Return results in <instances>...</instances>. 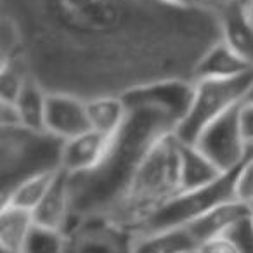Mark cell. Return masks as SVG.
Masks as SVG:
<instances>
[{
  "mask_svg": "<svg viewBox=\"0 0 253 253\" xmlns=\"http://www.w3.org/2000/svg\"><path fill=\"white\" fill-rule=\"evenodd\" d=\"M241 167L236 170H231V172H225L224 175L218 177L210 186H205L196 191H189V193H179L158 213L153 215L144 224V227L139 232H135V234L182 227V225H187L194 218L201 217L203 213L220 207V205L229 203V201H239L236 186H238V175Z\"/></svg>",
  "mask_w": 253,
  "mask_h": 253,
  "instance_id": "obj_6",
  "label": "cell"
},
{
  "mask_svg": "<svg viewBox=\"0 0 253 253\" xmlns=\"http://www.w3.org/2000/svg\"><path fill=\"white\" fill-rule=\"evenodd\" d=\"M64 142L47 130L0 126V200L32 177L61 170Z\"/></svg>",
  "mask_w": 253,
  "mask_h": 253,
  "instance_id": "obj_4",
  "label": "cell"
},
{
  "mask_svg": "<svg viewBox=\"0 0 253 253\" xmlns=\"http://www.w3.org/2000/svg\"><path fill=\"white\" fill-rule=\"evenodd\" d=\"M30 73L21 59L0 64V101L16 102L25 88Z\"/></svg>",
  "mask_w": 253,
  "mask_h": 253,
  "instance_id": "obj_21",
  "label": "cell"
},
{
  "mask_svg": "<svg viewBox=\"0 0 253 253\" xmlns=\"http://www.w3.org/2000/svg\"><path fill=\"white\" fill-rule=\"evenodd\" d=\"M172 4L180 5V7L187 9H205V11H210L207 5V0H169Z\"/></svg>",
  "mask_w": 253,
  "mask_h": 253,
  "instance_id": "obj_27",
  "label": "cell"
},
{
  "mask_svg": "<svg viewBox=\"0 0 253 253\" xmlns=\"http://www.w3.org/2000/svg\"><path fill=\"white\" fill-rule=\"evenodd\" d=\"M30 77L85 101L160 82H194L222 40L220 14L169 0H0Z\"/></svg>",
  "mask_w": 253,
  "mask_h": 253,
  "instance_id": "obj_1",
  "label": "cell"
},
{
  "mask_svg": "<svg viewBox=\"0 0 253 253\" xmlns=\"http://www.w3.org/2000/svg\"><path fill=\"white\" fill-rule=\"evenodd\" d=\"M248 207H250V224H252V227H253V203H250Z\"/></svg>",
  "mask_w": 253,
  "mask_h": 253,
  "instance_id": "obj_31",
  "label": "cell"
},
{
  "mask_svg": "<svg viewBox=\"0 0 253 253\" xmlns=\"http://www.w3.org/2000/svg\"><path fill=\"white\" fill-rule=\"evenodd\" d=\"M88 120H90L92 130L113 137L120 130V126L126 120L128 108L123 97L115 95H104V97H95L87 101Z\"/></svg>",
  "mask_w": 253,
  "mask_h": 253,
  "instance_id": "obj_17",
  "label": "cell"
},
{
  "mask_svg": "<svg viewBox=\"0 0 253 253\" xmlns=\"http://www.w3.org/2000/svg\"><path fill=\"white\" fill-rule=\"evenodd\" d=\"M241 7V11L245 12V16L250 19V23L253 25V0H236Z\"/></svg>",
  "mask_w": 253,
  "mask_h": 253,
  "instance_id": "obj_29",
  "label": "cell"
},
{
  "mask_svg": "<svg viewBox=\"0 0 253 253\" xmlns=\"http://www.w3.org/2000/svg\"><path fill=\"white\" fill-rule=\"evenodd\" d=\"M33 211L14 205H0V248L2 253H23L32 229Z\"/></svg>",
  "mask_w": 253,
  "mask_h": 253,
  "instance_id": "obj_14",
  "label": "cell"
},
{
  "mask_svg": "<svg viewBox=\"0 0 253 253\" xmlns=\"http://www.w3.org/2000/svg\"><path fill=\"white\" fill-rule=\"evenodd\" d=\"M45 130L70 141L92 130L87 101L71 94L49 92L45 109Z\"/></svg>",
  "mask_w": 253,
  "mask_h": 253,
  "instance_id": "obj_8",
  "label": "cell"
},
{
  "mask_svg": "<svg viewBox=\"0 0 253 253\" xmlns=\"http://www.w3.org/2000/svg\"><path fill=\"white\" fill-rule=\"evenodd\" d=\"M111 137L99 134L95 130H88L75 139L64 142L61 170L70 175L87 173L94 170L104 158Z\"/></svg>",
  "mask_w": 253,
  "mask_h": 253,
  "instance_id": "obj_9",
  "label": "cell"
},
{
  "mask_svg": "<svg viewBox=\"0 0 253 253\" xmlns=\"http://www.w3.org/2000/svg\"><path fill=\"white\" fill-rule=\"evenodd\" d=\"M239 125L246 146L253 148V104L250 102H243L239 108Z\"/></svg>",
  "mask_w": 253,
  "mask_h": 253,
  "instance_id": "obj_25",
  "label": "cell"
},
{
  "mask_svg": "<svg viewBox=\"0 0 253 253\" xmlns=\"http://www.w3.org/2000/svg\"><path fill=\"white\" fill-rule=\"evenodd\" d=\"M16 125H23L21 115H19L16 102L0 101V126H16Z\"/></svg>",
  "mask_w": 253,
  "mask_h": 253,
  "instance_id": "obj_26",
  "label": "cell"
},
{
  "mask_svg": "<svg viewBox=\"0 0 253 253\" xmlns=\"http://www.w3.org/2000/svg\"><path fill=\"white\" fill-rule=\"evenodd\" d=\"M57 172H49V173H42V175L32 177V179L25 180L23 184H19L14 191H12L9 196L2 198L0 200V205H14V207H21L25 210L33 211L42 200L45 198V194L49 193L50 186L56 180Z\"/></svg>",
  "mask_w": 253,
  "mask_h": 253,
  "instance_id": "obj_19",
  "label": "cell"
},
{
  "mask_svg": "<svg viewBox=\"0 0 253 253\" xmlns=\"http://www.w3.org/2000/svg\"><path fill=\"white\" fill-rule=\"evenodd\" d=\"M47 95H49V92L35 78L30 77L23 92L19 94L18 101H16L23 125L28 128H35V130H45Z\"/></svg>",
  "mask_w": 253,
  "mask_h": 253,
  "instance_id": "obj_18",
  "label": "cell"
},
{
  "mask_svg": "<svg viewBox=\"0 0 253 253\" xmlns=\"http://www.w3.org/2000/svg\"><path fill=\"white\" fill-rule=\"evenodd\" d=\"M239 108L241 104L211 122L194 142L224 173L239 169L253 155V148H248L243 137Z\"/></svg>",
  "mask_w": 253,
  "mask_h": 253,
  "instance_id": "obj_7",
  "label": "cell"
},
{
  "mask_svg": "<svg viewBox=\"0 0 253 253\" xmlns=\"http://www.w3.org/2000/svg\"><path fill=\"white\" fill-rule=\"evenodd\" d=\"M198 248L194 236L182 225L132 236L128 253H196Z\"/></svg>",
  "mask_w": 253,
  "mask_h": 253,
  "instance_id": "obj_12",
  "label": "cell"
},
{
  "mask_svg": "<svg viewBox=\"0 0 253 253\" xmlns=\"http://www.w3.org/2000/svg\"><path fill=\"white\" fill-rule=\"evenodd\" d=\"M253 85V70L234 78H205L194 82L191 108L175 128V137L184 144H194L201 132L224 113L243 104Z\"/></svg>",
  "mask_w": 253,
  "mask_h": 253,
  "instance_id": "obj_5",
  "label": "cell"
},
{
  "mask_svg": "<svg viewBox=\"0 0 253 253\" xmlns=\"http://www.w3.org/2000/svg\"><path fill=\"white\" fill-rule=\"evenodd\" d=\"M245 102H250V104H253V85H252V88L248 90V94H246Z\"/></svg>",
  "mask_w": 253,
  "mask_h": 253,
  "instance_id": "obj_30",
  "label": "cell"
},
{
  "mask_svg": "<svg viewBox=\"0 0 253 253\" xmlns=\"http://www.w3.org/2000/svg\"><path fill=\"white\" fill-rule=\"evenodd\" d=\"M250 70H253V66H250L224 40H220L200 61L194 82L205 78H234Z\"/></svg>",
  "mask_w": 253,
  "mask_h": 253,
  "instance_id": "obj_16",
  "label": "cell"
},
{
  "mask_svg": "<svg viewBox=\"0 0 253 253\" xmlns=\"http://www.w3.org/2000/svg\"><path fill=\"white\" fill-rule=\"evenodd\" d=\"M238 200L243 203H253V155L246 160V163L241 167L238 175Z\"/></svg>",
  "mask_w": 253,
  "mask_h": 253,
  "instance_id": "obj_22",
  "label": "cell"
},
{
  "mask_svg": "<svg viewBox=\"0 0 253 253\" xmlns=\"http://www.w3.org/2000/svg\"><path fill=\"white\" fill-rule=\"evenodd\" d=\"M179 193L180 141L172 132L153 146L120 200L99 220L134 236Z\"/></svg>",
  "mask_w": 253,
  "mask_h": 253,
  "instance_id": "obj_3",
  "label": "cell"
},
{
  "mask_svg": "<svg viewBox=\"0 0 253 253\" xmlns=\"http://www.w3.org/2000/svg\"><path fill=\"white\" fill-rule=\"evenodd\" d=\"M250 207L243 201H229L213 210L207 211L201 217L194 218L193 222L186 225L198 241V245H203L208 239L218 238V236L229 234L239 222L248 218Z\"/></svg>",
  "mask_w": 253,
  "mask_h": 253,
  "instance_id": "obj_11",
  "label": "cell"
},
{
  "mask_svg": "<svg viewBox=\"0 0 253 253\" xmlns=\"http://www.w3.org/2000/svg\"><path fill=\"white\" fill-rule=\"evenodd\" d=\"M193 95L194 82L186 80L160 82L123 95L128 115L101 163L87 173H68L73 211L68 232L80 222L102 217L120 200L153 146L175 132Z\"/></svg>",
  "mask_w": 253,
  "mask_h": 253,
  "instance_id": "obj_2",
  "label": "cell"
},
{
  "mask_svg": "<svg viewBox=\"0 0 253 253\" xmlns=\"http://www.w3.org/2000/svg\"><path fill=\"white\" fill-rule=\"evenodd\" d=\"M229 234L239 243L243 253H253V227L250 224V215L243 222H239Z\"/></svg>",
  "mask_w": 253,
  "mask_h": 253,
  "instance_id": "obj_24",
  "label": "cell"
},
{
  "mask_svg": "<svg viewBox=\"0 0 253 253\" xmlns=\"http://www.w3.org/2000/svg\"><path fill=\"white\" fill-rule=\"evenodd\" d=\"M232 2H234V0H207V5H208L210 11L218 12V14H220V12L224 11L229 4H232Z\"/></svg>",
  "mask_w": 253,
  "mask_h": 253,
  "instance_id": "obj_28",
  "label": "cell"
},
{
  "mask_svg": "<svg viewBox=\"0 0 253 253\" xmlns=\"http://www.w3.org/2000/svg\"><path fill=\"white\" fill-rule=\"evenodd\" d=\"M222 175L224 172L196 146L180 142V193L210 186Z\"/></svg>",
  "mask_w": 253,
  "mask_h": 253,
  "instance_id": "obj_13",
  "label": "cell"
},
{
  "mask_svg": "<svg viewBox=\"0 0 253 253\" xmlns=\"http://www.w3.org/2000/svg\"><path fill=\"white\" fill-rule=\"evenodd\" d=\"M220 21L222 40L250 66H253V25L236 0L220 12Z\"/></svg>",
  "mask_w": 253,
  "mask_h": 253,
  "instance_id": "obj_15",
  "label": "cell"
},
{
  "mask_svg": "<svg viewBox=\"0 0 253 253\" xmlns=\"http://www.w3.org/2000/svg\"><path fill=\"white\" fill-rule=\"evenodd\" d=\"M33 217H35V224L68 232L73 211H71L70 175L64 170H59L49 193L45 194L42 203L33 210Z\"/></svg>",
  "mask_w": 253,
  "mask_h": 253,
  "instance_id": "obj_10",
  "label": "cell"
},
{
  "mask_svg": "<svg viewBox=\"0 0 253 253\" xmlns=\"http://www.w3.org/2000/svg\"><path fill=\"white\" fill-rule=\"evenodd\" d=\"M23 253H70V238L63 231L35 224Z\"/></svg>",
  "mask_w": 253,
  "mask_h": 253,
  "instance_id": "obj_20",
  "label": "cell"
},
{
  "mask_svg": "<svg viewBox=\"0 0 253 253\" xmlns=\"http://www.w3.org/2000/svg\"><path fill=\"white\" fill-rule=\"evenodd\" d=\"M196 253H243V250L231 234H224L205 241Z\"/></svg>",
  "mask_w": 253,
  "mask_h": 253,
  "instance_id": "obj_23",
  "label": "cell"
}]
</instances>
